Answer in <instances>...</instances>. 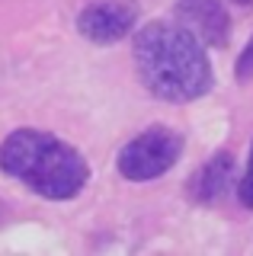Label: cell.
Instances as JSON below:
<instances>
[{
	"instance_id": "1",
	"label": "cell",
	"mask_w": 253,
	"mask_h": 256,
	"mask_svg": "<svg viewBox=\"0 0 253 256\" xmlns=\"http://www.w3.org/2000/svg\"><path fill=\"white\" fill-rule=\"evenodd\" d=\"M141 84L167 102H189L208 93L212 64L202 42L180 22H151L135 36Z\"/></svg>"
},
{
	"instance_id": "2",
	"label": "cell",
	"mask_w": 253,
	"mask_h": 256,
	"mask_svg": "<svg viewBox=\"0 0 253 256\" xmlns=\"http://www.w3.org/2000/svg\"><path fill=\"white\" fill-rule=\"evenodd\" d=\"M0 166L45 198H74L90 180L86 160L54 134L20 128L0 148Z\"/></svg>"
},
{
	"instance_id": "3",
	"label": "cell",
	"mask_w": 253,
	"mask_h": 256,
	"mask_svg": "<svg viewBox=\"0 0 253 256\" xmlns=\"http://www.w3.org/2000/svg\"><path fill=\"white\" fill-rule=\"evenodd\" d=\"M180 150H183V138L173 128L154 125L122 148V154H118V173L132 182L157 180L160 173H167L176 164Z\"/></svg>"
},
{
	"instance_id": "4",
	"label": "cell",
	"mask_w": 253,
	"mask_h": 256,
	"mask_svg": "<svg viewBox=\"0 0 253 256\" xmlns=\"http://www.w3.org/2000/svg\"><path fill=\"white\" fill-rule=\"evenodd\" d=\"M132 26H135V6L122 4V0H100V4H90L77 16V29L96 45L125 38Z\"/></svg>"
},
{
	"instance_id": "5",
	"label": "cell",
	"mask_w": 253,
	"mask_h": 256,
	"mask_svg": "<svg viewBox=\"0 0 253 256\" xmlns=\"http://www.w3.org/2000/svg\"><path fill=\"white\" fill-rule=\"evenodd\" d=\"M176 20L199 38L202 45H224L228 42V10L224 0H180Z\"/></svg>"
},
{
	"instance_id": "6",
	"label": "cell",
	"mask_w": 253,
	"mask_h": 256,
	"mask_svg": "<svg viewBox=\"0 0 253 256\" xmlns=\"http://www.w3.org/2000/svg\"><path fill=\"white\" fill-rule=\"evenodd\" d=\"M231 180H234V160H231V154H218V157H212L208 164L192 176L189 192H192L196 202L208 205V202H218V198L231 189Z\"/></svg>"
},
{
	"instance_id": "7",
	"label": "cell",
	"mask_w": 253,
	"mask_h": 256,
	"mask_svg": "<svg viewBox=\"0 0 253 256\" xmlns=\"http://www.w3.org/2000/svg\"><path fill=\"white\" fill-rule=\"evenodd\" d=\"M237 196H240V202L247 208H253V150H250V164H247V173H244V180H240Z\"/></svg>"
},
{
	"instance_id": "8",
	"label": "cell",
	"mask_w": 253,
	"mask_h": 256,
	"mask_svg": "<svg viewBox=\"0 0 253 256\" xmlns=\"http://www.w3.org/2000/svg\"><path fill=\"white\" fill-rule=\"evenodd\" d=\"M237 77H240V80H250L253 77V38H250V45L244 48L240 61H237Z\"/></svg>"
},
{
	"instance_id": "9",
	"label": "cell",
	"mask_w": 253,
	"mask_h": 256,
	"mask_svg": "<svg viewBox=\"0 0 253 256\" xmlns=\"http://www.w3.org/2000/svg\"><path fill=\"white\" fill-rule=\"evenodd\" d=\"M224 4L237 6V10H250V6H253V0H224Z\"/></svg>"
}]
</instances>
